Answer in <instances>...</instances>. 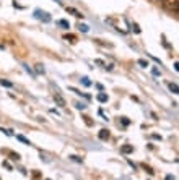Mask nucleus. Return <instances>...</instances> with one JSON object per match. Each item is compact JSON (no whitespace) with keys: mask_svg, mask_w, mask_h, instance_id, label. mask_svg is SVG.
Masks as SVG:
<instances>
[{"mask_svg":"<svg viewBox=\"0 0 179 180\" xmlns=\"http://www.w3.org/2000/svg\"><path fill=\"white\" fill-rule=\"evenodd\" d=\"M0 86H5V88H13V83L12 81H8V80H0Z\"/></svg>","mask_w":179,"mask_h":180,"instance_id":"obj_9","label":"nucleus"},{"mask_svg":"<svg viewBox=\"0 0 179 180\" xmlns=\"http://www.w3.org/2000/svg\"><path fill=\"white\" fill-rule=\"evenodd\" d=\"M3 166H5V167H7V169H8V170H12V166H10V164L7 162V161H5V162H3Z\"/></svg>","mask_w":179,"mask_h":180,"instance_id":"obj_27","label":"nucleus"},{"mask_svg":"<svg viewBox=\"0 0 179 180\" xmlns=\"http://www.w3.org/2000/svg\"><path fill=\"white\" fill-rule=\"evenodd\" d=\"M169 89H171V93H174V94H178L179 93V88H178V85H176V83H169Z\"/></svg>","mask_w":179,"mask_h":180,"instance_id":"obj_11","label":"nucleus"},{"mask_svg":"<svg viewBox=\"0 0 179 180\" xmlns=\"http://www.w3.org/2000/svg\"><path fill=\"white\" fill-rule=\"evenodd\" d=\"M33 177H34V180H38L39 179V172H33Z\"/></svg>","mask_w":179,"mask_h":180,"instance_id":"obj_28","label":"nucleus"},{"mask_svg":"<svg viewBox=\"0 0 179 180\" xmlns=\"http://www.w3.org/2000/svg\"><path fill=\"white\" fill-rule=\"evenodd\" d=\"M121 122H122V125H124V127H127V125H130V120L127 119V117H121Z\"/></svg>","mask_w":179,"mask_h":180,"instance_id":"obj_18","label":"nucleus"},{"mask_svg":"<svg viewBox=\"0 0 179 180\" xmlns=\"http://www.w3.org/2000/svg\"><path fill=\"white\" fill-rule=\"evenodd\" d=\"M145 169H147V172H148V174H150V175H153V174H155V172H153V170H151V169H150V167H147V166H145Z\"/></svg>","mask_w":179,"mask_h":180,"instance_id":"obj_29","label":"nucleus"},{"mask_svg":"<svg viewBox=\"0 0 179 180\" xmlns=\"http://www.w3.org/2000/svg\"><path fill=\"white\" fill-rule=\"evenodd\" d=\"M46 180H50V179H46Z\"/></svg>","mask_w":179,"mask_h":180,"instance_id":"obj_31","label":"nucleus"},{"mask_svg":"<svg viewBox=\"0 0 179 180\" xmlns=\"http://www.w3.org/2000/svg\"><path fill=\"white\" fill-rule=\"evenodd\" d=\"M164 180H176V177H174V175H171V174H169V175H166V179H164Z\"/></svg>","mask_w":179,"mask_h":180,"instance_id":"obj_26","label":"nucleus"},{"mask_svg":"<svg viewBox=\"0 0 179 180\" xmlns=\"http://www.w3.org/2000/svg\"><path fill=\"white\" fill-rule=\"evenodd\" d=\"M23 67H25V70H26V71H28V73H29V75H31V76H33V78H34V76H36V73H33V71H31V68H29V67H28V65H23Z\"/></svg>","mask_w":179,"mask_h":180,"instance_id":"obj_21","label":"nucleus"},{"mask_svg":"<svg viewBox=\"0 0 179 180\" xmlns=\"http://www.w3.org/2000/svg\"><path fill=\"white\" fill-rule=\"evenodd\" d=\"M95 63H98V65H104V62H103V60H95Z\"/></svg>","mask_w":179,"mask_h":180,"instance_id":"obj_30","label":"nucleus"},{"mask_svg":"<svg viewBox=\"0 0 179 180\" xmlns=\"http://www.w3.org/2000/svg\"><path fill=\"white\" fill-rule=\"evenodd\" d=\"M96 99H98V101H100V102H108V94H106V93H100V94H98V96H96Z\"/></svg>","mask_w":179,"mask_h":180,"instance_id":"obj_7","label":"nucleus"},{"mask_svg":"<svg viewBox=\"0 0 179 180\" xmlns=\"http://www.w3.org/2000/svg\"><path fill=\"white\" fill-rule=\"evenodd\" d=\"M75 106H77V109H80V111H83L85 107H86V106H85V104H83V102H77V104H75Z\"/></svg>","mask_w":179,"mask_h":180,"instance_id":"obj_22","label":"nucleus"},{"mask_svg":"<svg viewBox=\"0 0 179 180\" xmlns=\"http://www.w3.org/2000/svg\"><path fill=\"white\" fill-rule=\"evenodd\" d=\"M132 28H133V31H135V33H140V28H138V25H133Z\"/></svg>","mask_w":179,"mask_h":180,"instance_id":"obj_25","label":"nucleus"},{"mask_svg":"<svg viewBox=\"0 0 179 180\" xmlns=\"http://www.w3.org/2000/svg\"><path fill=\"white\" fill-rule=\"evenodd\" d=\"M151 138H153V139H161V135H156V133H153V135H151Z\"/></svg>","mask_w":179,"mask_h":180,"instance_id":"obj_24","label":"nucleus"},{"mask_svg":"<svg viewBox=\"0 0 179 180\" xmlns=\"http://www.w3.org/2000/svg\"><path fill=\"white\" fill-rule=\"evenodd\" d=\"M10 157H12L13 161H18L20 159V154H18V153H10Z\"/></svg>","mask_w":179,"mask_h":180,"instance_id":"obj_19","label":"nucleus"},{"mask_svg":"<svg viewBox=\"0 0 179 180\" xmlns=\"http://www.w3.org/2000/svg\"><path fill=\"white\" fill-rule=\"evenodd\" d=\"M78 29H80V31H83V33H88V31H90V28H88V25H82V23L78 25Z\"/></svg>","mask_w":179,"mask_h":180,"instance_id":"obj_15","label":"nucleus"},{"mask_svg":"<svg viewBox=\"0 0 179 180\" xmlns=\"http://www.w3.org/2000/svg\"><path fill=\"white\" fill-rule=\"evenodd\" d=\"M153 75H155V76H160L161 73H160V70H158V68H153Z\"/></svg>","mask_w":179,"mask_h":180,"instance_id":"obj_23","label":"nucleus"},{"mask_svg":"<svg viewBox=\"0 0 179 180\" xmlns=\"http://www.w3.org/2000/svg\"><path fill=\"white\" fill-rule=\"evenodd\" d=\"M137 63L142 67V68H147V67H148V62H147V60H143V58H140V60H138Z\"/></svg>","mask_w":179,"mask_h":180,"instance_id":"obj_16","label":"nucleus"},{"mask_svg":"<svg viewBox=\"0 0 179 180\" xmlns=\"http://www.w3.org/2000/svg\"><path fill=\"white\" fill-rule=\"evenodd\" d=\"M98 136H100V139H103V141H108V139H109V136H111V133H109V130L103 128V130H100Z\"/></svg>","mask_w":179,"mask_h":180,"instance_id":"obj_4","label":"nucleus"},{"mask_svg":"<svg viewBox=\"0 0 179 180\" xmlns=\"http://www.w3.org/2000/svg\"><path fill=\"white\" fill-rule=\"evenodd\" d=\"M121 153L122 154H130V153H133V146L132 144H124L121 148Z\"/></svg>","mask_w":179,"mask_h":180,"instance_id":"obj_5","label":"nucleus"},{"mask_svg":"<svg viewBox=\"0 0 179 180\" xmlns=\"http://www.w3.org/2000/svg\"><path fill=\"white\" fill-rule=\"evenodd\" d=\"M163 2V8L166 12L173 13V15H178V10H179V0H161Z\"/></svg>","mask_w":179,"mask_h":180,"instance_id":"obj_1","label":"nucleus"},{"mask_svg":"<svg viewBox=\"0 0 179 180\" xmlns=\"http://www.w3.org/2000/svg\"><path fill=\"white\" fill-rule=\"evenodd\" d=\"M68 157H70L72 161H75V162H82V159H80L78 156H75V154H72V156H68Z\"/></svg>","mask_w":179,"mask_h":180,"instance_id":"obj_20","label":"nucleus"},{"mask_svg":"<svg viewBox=\"0 0 179 180\" xmlns=\"http://www.w3.org/2000/svg\"><path fill=\"white\" fill-rule=\"evenodd\" d=\"M52 98H54V102H55V106L62 107V109H64V107H67V101H65V99H64L60 94H59V93H55V94L52 96Z\"/></svg>","mask_w":179,"mask_h":180,"instance_id":"obj_3","label":"nucleus"},{"mask_svg":"<svg viewBox=\"0 0 179 180\" xmlns=\"http://www.w3.org/2000/svg\"><path fill=\"white\" fill-rule=\"evenodd\" d=\"M83 120H85V123H86L88 127H93V120L90 119V117H86V115H85V117H83Z\"/></svg>","mask_w":179,"mask_h":180,"instance_id":"obj_17","label":"nucleus"},{"mask_svg":"<svg viewBox=\"0 0 179 180\" xmlns=\"http://www.w3.org/2000/svg\"><path fill=\"white\" fill-rule=\"evenodd\" d=\"M17 139H18V141H21V143L28 144V146H29V144H31V141H29L28 138H25V136H23V135H17Z\"/></svg>","mask_w":179,"mask_h":180,"instance_id":"obj_10","label":"nucleus"},{"mask_svg":"<svg viewBox=\"0 0 179 180\" xmlns=\"http://www.w3.org/2000/svg\"><path fill=\"white\" fill-rule=\"evenodd\" d=\"M36 73H38V75H44V73H46V70H44V67H42L41 63L36 65Z\"/></svg>","mask_w":179,"mask_h":180,"instance_id":"obj_13","label":"nucleus"},{"mask_svg":"<svg viewBox=\"0 0 179 180\" xmlns=\"http://www.w3.org/2000/svg\"><path fill=\"white\" fill-rule=\"evenodd\" d=\"M80 83H82L83 86H86V88H88V86H91V81H90V80H88L86 76H83V78H82V80H80Z\"/></svg>","mask_w":179,"mask_h":180,"instance_id":"obj_14","label":"nucleus"},{"mask_svg":"<svg viewBox=\"0 0 179 180\" xmlns=\"http://www.w3.org/2000/svg\"><path fill=\"white\" fill-rule=\"evenodd\" d=\"M67 13H72V15H73V16H77V18H83L82 12H78V10H75V8H72V7H67Z\"/></svg>","mask_w":179,"mask_h":180,"instance_id":"obj_6","label":"nucleus"},{"mask_svg":"<svg viewBox=\"0 0 179 180\" xmlns=\"http://www.w3.org/2000/svg\"><path fill=\"white\" fill-rule=\"evenodd\" d=\"M34 16L38 18V20H41L42 23H49V21L52 20L49 13H47V12H42V10H36V12H34Z\"/></svg>","mask_w":179,"mask_h":180,"instance_id":"obj_2","label":"nucleus"},{"mask_svg":"<svg viewBox=\"0 0 179 180\" xmlns=\"http://www.w3.org/2000/svg\"><path fill=\"white\" fill-rule=\"evenodd\" d=\"M57 23H59L60 26H62V28H65V29H68V28H70V23H68L67 20H59Z\"/></svg>","mask_w":179,"mask_h":180,"instance_id":"obj_12","label":"nucleus"},{"mask_svg":"<svg viewBox=\"0 0 179 180\" xmlns=\"http://www.w3.org/2000/svg\"><path fill=\"white\" fill-rule=\"evenodd\" d=\"M64 39H65V41H68V42H72V44H75V42H77V36H73V34H65V36H64Z\"/></svg>","mask_w":179,"mask_h":180,"instance_id":"obj_8","label":"nucleus"}]
</instances>
